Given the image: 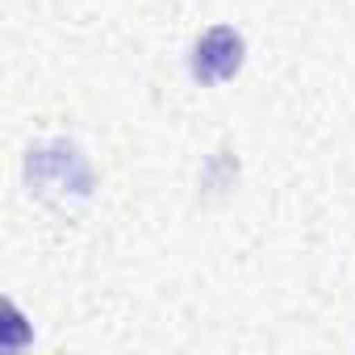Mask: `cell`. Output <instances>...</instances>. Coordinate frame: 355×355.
<instances>
[{"label": "cell", "instance_id": "1", "mask_svg": "<svg viewBox=\"0 0 355 355\" xmlns=\"http://www.w3.org/2000/svg\"><path fill=\"white\" fill-rule=\"evenodd\" d=\"M243 55H247L243 34L230 30V26H214V30H205V34L197 38V46H193V63H189V67H193V80H197V84H226V80L239 76Z\"/></svg>", "mask_w": 355, "mask_h": 355}]
</instances>
